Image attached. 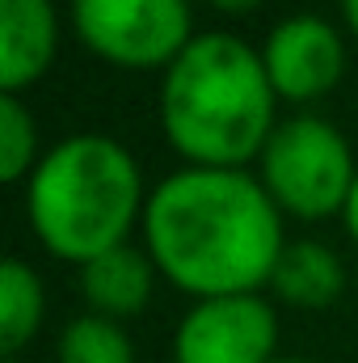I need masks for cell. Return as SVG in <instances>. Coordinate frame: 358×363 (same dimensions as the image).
Here are the masks:
<instances>
[{
	"label": "cell",
	"mask_w": 358,
	"mask_h": 363,
	"mask_svg": "<svg viewBox=\"0 0 358 363\" xmlns=\"http://www.w3.org/2000/svg\"><path fill=\"white\" fill-rule=\"evenodd\" d=\"M139 245L194 300L270 287L287 245L282 211L249 169L181 165L148 190Z\"/></svg>",
	"instance_id": "cell-1"
},
{
	"label": "cell",
	"mask_w": 358,
	"mask_h": 363,
	"mask_svg": "<svg viewBox=\"0 0 358 363\" xmlns=\"http://www.w3.org/2000/svg\"><path fill=\"white\" fill-rule=\"evenodd\" d=\"M278 93L262 51L228 30L194 34V43L161 72V131L185 165L245 169L274 135Z\"/></svg>",
	"instance_id": "cell-2"
},
{
	"label": "cell",
	"mask_w": 358,
	"mask_h": 363,
	"mask_svg": "<svg viewBox=\"0 0 358 363\" xmlns=\"http://www.w3.org/2000/svg\"><path fill=\"white\" fill-rule=\"evenodd\" d=\"M148 186L127 144L76 131L42 152L25 178V220L38 245L76 271L127 245L144 224Z\"/></svg>",
	"instance_id": "cell-3"
},
{
	"label": "cell",
	"mask_w": 358,
	"mask_h": 363,
	"mask_svg": "<svg viewBox=\"0 0 358 363\" xmlns=\"http://www.w3.org/2000/svg\"><path fill=\"white\" fill-rule=\"evenodd\" d=\"M354 178L358 165L350 140L316 114L282 118L258 157V182L266 186L274 207L304 224L342 216Z\"/></svg>",
	"instance_id": "cell-4"
},
{
	"label": "cell",
	"mask_w": 358,
	"mask_h": 363,
	"mask_svg": "<svg viewBox=\"0 0 358 363\" xmlns=\"http://www.w3.org/2000/svg\"><path fill=\"white\" fill-rule=\"evenodd\" d=\"M81 47L131 72H165L194 43L190 0H72Z\"/></svg>",
	"instance_id": "cell-5"
},
{
	"label": "cell",
	"mask_w": 358,
	"mask_h": 363,
	"mask_svg": "<svg viewBox=\"0 0 358 363\" xmlns=\"http://www.w3.org/2000/svg\"><path fill=\"white\" fill-rule=\"evenodd\" d=\"M278 313L262 291L194 300L173 330V363H274Z\"/></svg>",
	"instance_id": "cell-6"
},
{
	"label": "cell",
	"mask_w": 358,
	"mask_h": 363,
	"mask_svg": "<svg viewBox=\"0 0 358 363\" xmlns=\"http://www.w3.org/2000/svg\"><path fill=\"white\" fill-rule=\"evenodd\" d=\"M258 51L278 101H295V106L321 101L346 77V38L321 13L282 17L278 26H270Z\"/></svg>",
	"instance_id": "cell-7"
},
{
	"label": "cell",
	"mask_w": 358,
	"mask_h": 363,
	"mask_svg": "<svg viewBox=\"0 0 358 363\" xmlns=\"http://www.w3.org/2000/svg\"><path fill=\"white\" fill-rule=\"evenodd\" d=\"M59 47L55 0H0V93L34 89Z\"/></svg>",
	"instance_id": "cell-8"
},
{
	"label": "cell",
	"mask_w": 358,
	"mask_h": 363,
	"mask_svg": "<svg viewBox=\"0 0 358 363\" xmlns=\"http://www.w3.org/2000/svg\"><path fill=\"white\" fill-rule=\"evenodd\" d=\"M156 279H161V271H156L152 254L144 245L127 241L81 267V296H85L89 313L110 317V321H127L152 304Z\"/></svg>",
	"instance_id": "cell-9"
},
{
	"label": "cell",
	"mask_w": 358,
	"mask_h": 363,
	"mask_svg": "<svg viewBox=\"0 0 358 363\" xmlns=\"http://www.w3.org/2000/svg\"><path fill=\"white\" fill-rule=\"evenodd\" d=\"M346 287V267L342 258L312 237L287 241L278 254V267L270 274V291L274 300L291 304V308H329Z\"/></svg>",
	"instance_id": "cell-10"
},
{
	"label": "cell",
	"mask_w": 358,
	"mask_h": 363,
	"mask_svg": "<svg viewBox=\"0 0 358 363\" xmlns=\"http://www.w3.org/2000/svg\"><path fill=\"white\" fill-rule=\"evenodd\" d=\"M42 317H47V291H42L38 271L21 258H4L0 267V351L4 359H17L25 342H34V334L42 330Z\"/></svg>",
	"instance_id": "cell-11"
},
{
	"label": "cell",
	"mask_w": 358,
	"mask_h": 363,
	"mask_svg": "<svg viewBox=\"0 0 358 363\" xmlns=\"http://www.w3.org/2000/svg\"><path fill=\"white\" fill-rule=\"evenodd\" d=\"M55 363H135V342L122 321L81 313L55 338Z\"/></svg>",
	"instance_id": "cell-12"
},
{
	"label": "cell",
	"mask_w": 358,
	"mask_h": 363,
	"mask_svg": "<svg viewBox=\"0 0 358 363\" xmlns=\"http://www.w3.org/2000/svg\"><path fill=\"white\" fill-rule=\"evenodd\" d=\"M47 148H38V123L17 93H0V178L25 186Z\"/></svg>",
	"instance_id": "cell-13"
},
{
	"label": "cell",
	"mask_w": 358,
	"mask_h": 363,
	"mask_svg": "<svg viewBox=\"0 0 358 363\" xmlns=\"http://www.w3.org/2000/svg\"><path fill=\"white\" fill-rule=\"evenodd\" d=\"M342 224H346L350 241L358 245V178H354V186H350V199H346V207H342Z\"/></svg>",
	"instance_id": "cell-14"
},
{
	"label": "cell",
	"mask_w": 358,
	"mask_h": 363,
	"mask_svg": "<svg viewBox=\"0 0 358 363\" xmlns=\"http://www.w3.org/2000/svg\"><path fill=\"white\" fill-rule=\"evenodd\" d=\"M202 4H211L215 13H249V9H258L262 0H202Z\"/></svg>",
	"instance_id": "cell-15"
},
{
	"label": "cell",
	"mask_w": 358,
	"mask_h": 363,
	"mask_svg": "<svg viewBox=\"0 0 358 363\" xmlns=\"http://www.w3.org/2000/svg\"><path fill=\"white\" fill-rule=\"evenodd\" d=\"M342 21H346V30L358 38V0H342Z\"/></svg>",
	"instance_id": "cell-16"
},
{
	"label": "cell",
	"mask_w": 358,
	"mask_h": 363,
	"mask_svg": "<svg viewBox=\"0 0 358 363\" xmlns=\"http://www.w3.org/2000/svg\"><path fill=\"white\" fill-rule=\"evenodd\" d=\"M274 363H312V359H274Z\"/></svg>",
	"instance_id": "cell-17"
},
{
	"label": "cell",
	"mask_w": 358,
	"mask_h": 363,
	"mask_svg": "<svg viewBox=\"0 0 358 363\" xmlns=\"http://www.w3.org/2000/svg\"><path fill=\"white\" fill-rule=\"evenodd\" d=\"M4 363H21V359H4Z\"/></svg>",
	"instance_id": "cell-18"
}]
</instances>
